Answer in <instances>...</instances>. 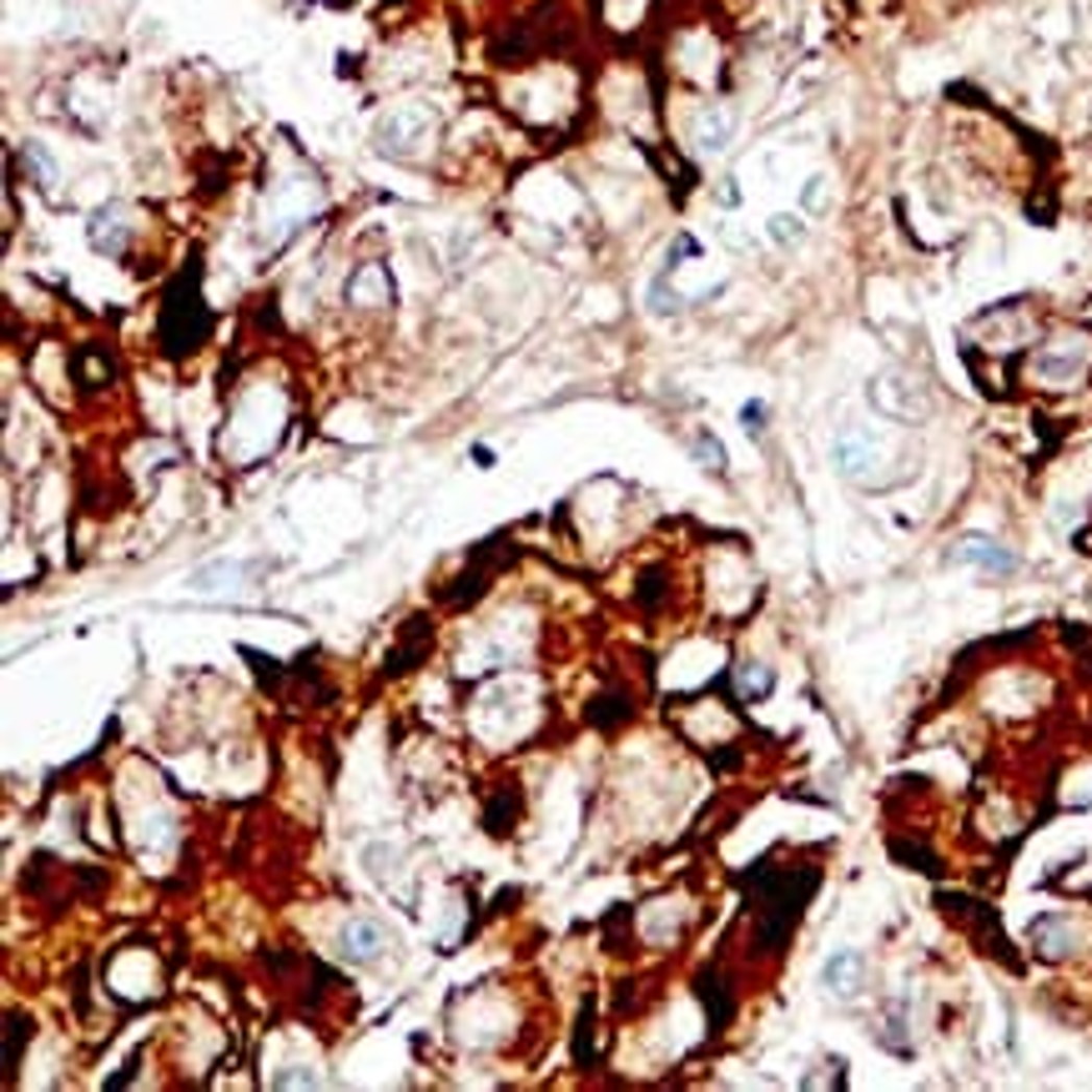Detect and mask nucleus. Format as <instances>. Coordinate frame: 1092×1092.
I'll use <instances>...</instances> for the list:
<instances>
[{
	"label": "nucleus",
	"instance_id": "1",
	"mask_svg": "<svg viewBox=\"0 0 1092 1092\" xmlns=\"http://www.w3.org/2000/svg\"><path fill=\"white\" fill-rule=\"evenodd\" d=\"M876 459H881V448H876L871 429H841V438H835V468H841L846 479H856V484H881V479H876Z\"/></svg>",
	"mask_w": 1092,
	"mask_h": 1092
},
{
	"label": "nucleus",
	"instance_id": "2",
	"mask_svg": "<svg viewBox=\"0 0 1092 1092\" xmlns=\"http://www.w3.org/2000/svg\"><path fill=\"white\" fill-rule=\"evenodd\" d=\"M866 398H871V408L876 413H887V418H896V423H912V418H921L926 413V403H921V393L906 383V378H876L871 388H866Z\"/></svg>",
	"mask_w": 1092,
	"mask_h": 1092
},
{
	"label": "nucleus",
	"instance_id": "3",
	"mask_svg": "<svg viewBox=\"0 0 1092 1092\" xmlns=\"http://www.w3.org/2000/svg\"><path fill=\"white\" fill-rule=\"evenodd\" d=\"M429 131H433L429 112H388L378 121V146L393 151V156H408L418 142H429Z\"/></svg>",
	"mask_w": 1092,
	"mask_h": 1092
},
{
	"label": "nucleus",
	"instance_id": "4",
	"mask_svg": "<svg viewBox=\"0 0 1092 1092\" xmlns=\"http://www.w3.org/2000/svg\"><path fill=\"white\" fill-rule=\"evenodd\" d=\"M821 981H826V992H831V997L851 1002V997L866 987V956L856 947L831 951V956H826V967H821Z\"/></svg>",
	"mask_w": 1092,
	"mask_h": 1092
},
{
	"label": "nucleus",
	"instance_id": "5",
	"mask_svg": "<svg viewBox=\"0 0 1092 1092\" xmlns=\"http://www.w3.org/2000/svg\"><path fill=\"white\" fill-rule=\"evenodd\" d=\"M383 947H388V931H383L378 921H368V917H353L343 926V937H338V951H343V962H353V967L378 962Z\"/></svg>",
	"mask_w": 1092,
	"mask_h": 1092
},
{
	"label": "nucleus",
	"instance_id": "6",
	"mask_svg": "<svg viewBox=\"0 0 1092 1092\" xmlns=\"http://www.w3.org/2000/svg\"><path fill=\"white\" fill-rule=\"evenodd\" d=\"M956 564H972V569H981V575H1012V569H1017V554L1002 549L997 539H987V534H967V539L956 544Z\"/></svg>",
	"mask_w": 1092,
	"mask_h": 1092
},
{
	"label": "nucleus",
	"instance_id": "7",
	"mask_svg": "<svg viewBox=\"0 0 1092 1092\" xmlns=\"http://www.w3.org/2000/svg\"><path fill=\"white\" fill-rule=\"evenodd\" d=\"M87 237H91V247L96 252H121L126 247V222H121V207H101V212H91V222H87Z\"/></svg>",
	"mask_w": 1092,
	"mask_h": 1092
},
{
	"label": "nucleus",
	"instance_id": "8",
	"mask_svg": "<svg viewBox=\"0 0 1092 1092\" xmlns=\"http://www.w3.org/2000/svg\"><path fill=\"white\" fill-rule=\"evenodd\" d=\"M1033 373L1042 378V383L1067 388V383H1077V378H1083V353H1052V347H1042V353L1033 358Z\"/></svg>",
	"mask_w": 1092,
	"mask_h": 1092
},
{
	"label": "nucleus",
	"instance_id": "9",
	"mask_svg": "<svg viewBox=\"0 0 1092 1092\" xmlns=\"http://www.w3.org/2000/svg\"><path fill=\"white\" fill-rule=\"evenodd\" d=\"M1033 942H1037V951H1047V956H1067V947H1072V921L1037 917L1033 921Z\"/></svg>",
	"mask_w": 1092,
	"mask_h": 1092
},
{
	"label": "nucleus",
	"instance_id": "10",
	"mask_svg": "<svg viewBox=\"0 0 1092 1092\" xmlns=\"http://www.w3.org/2000/svg\"><path fill=\"white\" fill-rule=\"evenodd\" d=\"M730 137H735V121H730V112L710 106V112L700 116V131H695L700 151H725V146H730Z\"/></svg>",
	"mask_w": 1092,
	"mask_h": 1092
},
{
	"label": "nucleus",
	"instance_id": "11",
	"mask_svg": "<svg viewBox=\"0 0 1092 1092\" xmlns=\"http://www.w3.org/2000/svg\"><path fill=\"white\" fill-rule=\"evenodd\" d=\"M735 690H741V700H766V695L776 690V675L766 670V664H755V660H746V664H735Z\"/></svg>",
	"mask_w": 1092,
	"mask_h": 1092
},
{
	"label": "nucleus",
	"instance_id": "12",
	"mask_svg": "<svg viewBox=\"0 0 1092 1092\" xmlns=\"http://www.w3.org/2000/svg\"><path fill=\"white\" fill-rule=\"evenodd\" d=\"M347 297H353V302H388V297H393V283H388V272H383V267H363V272H358V277H353V288H347Z\"/></svg>",
	"mask_w": 1092,
	"mask_h": 1092
},
{
	"label": "nucleus",
	"instance_id": "13",
	"mask_svg": "<svg viewBox=\"0 0 1092 1092\" xmlns=\"http://www.w3.org/2000/svg\"><path fill=\"white\" fill-rule=\"evenodd\" d=\"M630 715H634V705L625 700V695H600V700L589 705V725H600V730H620Z\"/></svg>",
	"mask_w": 1092,
	"mask_h": 1092
},
{
	"label": "nucleus",
	"instance_id": "14",
	"mask_svg": "<svg viewBox=\"0 0 1092 1092\" xmlns=\"http://www.w3.org/2000/svg\"><path fill=\"white\" fill-rule=\"evenodd\" d=\"M21 162H26V167H30V176H35V187H46V192L56 187V162H51V151H46V146H41V142H26V146H21Z\"/></svg>",
	"mask_w": 1092,
	"mask_h": 1092
},
{
	"label": "nucleus",
	"instance_id": "15",
	"mask_svg": "<svg viewBox=\"0 0 1092 1092\" xmlns=\"http://www.w3.org/2000/svg\"><path fill=\"white\" fill-rule=\"evenodd\" d=\"M876 1037H881L892 1052H912V1037H906V1006H901V1002L887 1006V1027H881Z\"/></svg>",
	"mask_w": 1092,
	"mask_h": 1092
},
{
	"label": "nucleus",
	"instance_id": "16",
	"mask_svg": "<svg viewBox=\"0 0 1092 1092\" xmlns=\"http://www.w3.org/2000/svg\"><path fill=\"white\" fill-rule=\"evenodd\" d=\"M766 232H771V242H776V247H796V242L805 237V222L796 217V212H776V217L766 222Z\"/></svg>",
	"mask_w": 1092,
	"mask_h": 1092
},
{
	"label": "nucleus",
	"instance_id": "17",
	"mask_svg": "<svg viewBox=\"0 0 1092 1092\" xmlns=\"http://www.w3.org/2000/svg\"><path fill=\"white\" fill-rule=\"evenodd\" d=\"M575 1063L589 1067L594 1063V1006L579 1012V1033H575Z\"/></svg>",
	"mask_w": 1092,
	"mask_h": 1092
},
{
	"label": "nucleus",
	"instance_id": "18",
	"mask_svg": "<svg viewBox=\"0 0 1092 1092\" xmlns=\"http://www.w3.org/2000/svg\"><path fill=\"white\" fill-rule=\"evenodd\" d=\"M690 454L700 459V468H715V474H725V448H720L715 433H695Z\"/></svg>",
	"mask_w": 1092,
	"mask_h": 1092
},
{
	"label": "nucleus",
	"instance_id": "19",
	"mask_svg": "<svg viewBox=\"0 0 1092 1092\" xmlns=\"http://www.w3.org/2000/svg\"><path fill=\"white\" fill-rule=\"evenodd\" d=\"M30 1042V1017H10V1042H5V1072H16V1063H21V1047Z\"/></svg>",
	"mask_w": 1092,
	"mask_h": 1092
},
{
	"label": "nucleus",
	"instance_id": "20",
	"mask_svg": "<svg viewBox=\"0 0 1092 1092\" xmlns=\"http://www.w3.org/2000/svg\"><path fill=\"white\" fill-rule=\"evenodd\" d=\"M680 308H685V297L664 288V277H655V283H650V313L664 317V313H680Z\"/></svg>",
	"mask_w": 1092,
	"mask_h": 1092
},
{
	"label": "nucleus",
	"instance_id": "21",
	"mask_svg": "<svg viewBox=\"0 0 1092 1092\" xmlns=\"http://www.w3.org/2000/svg\"><path fill=\"white\" fill-rule=\"evenodd\" d=\"M514 810H518V801H514V796H504V791H499V801L489 805V816H484V826H489L493 835H504V831H509V826H504V816L514 821Z\"/></svg>",
	"mask_w": 1092,
	"mask_h": 1092
},
{
	"label": "nucleus",
	"instance_id": "22",
	"mask_svg": "<svg viewBox=\"0 0 1092 1092\" xmlns=\"http://www.w3.org/2000/svg\"><path fill=\"white\" fill-rule=\"evenodd\" d=\"M242 655L252 660V670H258V680H262V685H272V690L283 685V664L272 660V655H258V650H242Z\"/></svg>",
	"mask_w": 1092,
	"mask_h": 1092
},
{
	"label": "nucleus",
	"instance_id": "23",
	"mask_svg": "<svg viewBox=\"0 0 1092 1092\" xmlns=\"http://www.w3.org/2000/svg\"><path fill=\"white\" fill-rule=\"evenodd\" d=\"M821 201H826V176H810V181L801 187V207L805 212H826Z\"/></svg>",
	"mask_w": 1092,
	"mask_h": 1092
},
{
	"label": "nucleus",
	"instance_id": "24",
	"mask_svg": "<svg viewBox=\"0 0 1092 1092\" xmlns=\"http://www.w3.org/2000/svg\"><path fill=\"white\" fill-rule=\"evenodd\" d=\"M766 418H771L766 403H746V408H741V423H746V433H755V438L766 433Z\"/></svg>",
	"mask_w": 1092,
	"mask_h": 1092
},
{
	"label": "nucleus",
	"instance_id": "25",
	"mask_svg": "<svg viewBox=\"0 0 1092 1092\" xmlns=\"http://www.w3.org/2000/svg\"><path fill=\"white\" fill-rule=\"evenodd\" d=\"M272 1088H317V1077L297 1067V1072H277V1077H272Z\"/></svg>",
	"mask_w": 1092,
	"mask_h": 1092
},
{
	"label": "nucleus",
	"instance_id": "26",
	"mask_svg": "<svg viewBox=\"0 0 1092 1092\" xmlns=\"http://www.w3.org/2000/svg\"><path fill=\"white\" fill-rule=\"evenodd\" d=\"M639 604H645V609L660 604V575H645V584H639Z\"/></svg>",
	"mask_w": 1092,
	"mask_h": 1092
}]
</instances>
